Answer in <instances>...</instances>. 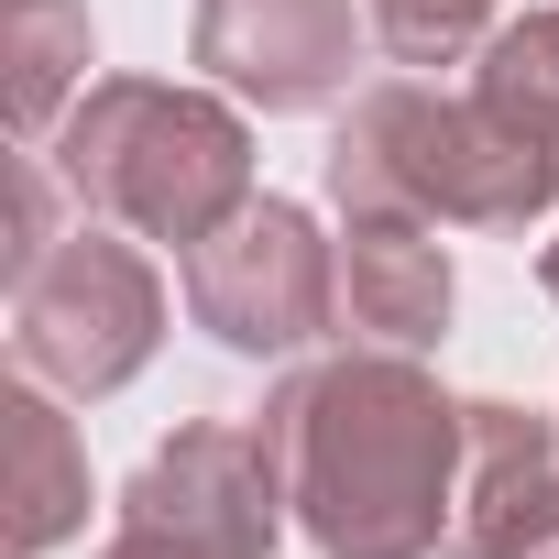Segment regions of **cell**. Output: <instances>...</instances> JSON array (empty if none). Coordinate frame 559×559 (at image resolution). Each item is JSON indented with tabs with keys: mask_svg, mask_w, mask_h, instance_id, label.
Listing matches in <instances>:
<instances>
[{
	"mask_svg": "<svg viewBox=\"0 0 559 559\" xmlns=\"http://www.w3.org/2000/svg\"><path fill=\"white\" fill-rule=\"evenodd\" d=\"M297 450V472H308V515H319V537L341 548V559H395V526H384V483L428 515V493H439V406L406 384V373H341V384H319V395H297L286 406V428H274Z\"/></svg>",
	"mask_w": 559,
	"mask_h": 559,
	"instance_id": "obj_1",
	"label": "cell"
},
{
	"mask_svg": "<svg viewBox=\"0 0 559 559\" xmlns=\"http://www.w3.org/2000/svg\"><path fill=\"white\" fill-rule=\"evenodd\" d=\"M263 537H274L263 472H252L219 428H198V439H176V450L143 472V493H132V548H121V559H263Z\"/></svg>",
	"mask_w": 559,
	"mask_h": 559,
	"instance_id": "obj_2",
	"label": "cell"
},
{
	"mask_svg": "<svg viewBox=\"0 0 559 559\" xmlns=\"http://www.w3.org/2000/svg\"><path fill=\"white\" fill-rule=\"evenodd\" d=\"M395 241H406V230H362L352 286H362V308H373L395 341H417V330L439 319V297H450V274H439V263H395Z\"/></svg>",
	"mask_w": 559,
	"mask_h": 559,
	"instance_id": "obj_3",
	"label": "cell"
},
{
	"mask_svg": "<svg viewBox=\"0 0 559 559\" xmlns=\"http://www.w3.org/2000/svg\"><path fill=\"white\" fill-rule=\"evenodd\" d=\"M373 12H384V34H395L406 56H439L450 34H472V12H483V0H373Z\"/></svg>",
	"mask_w": 559,
	"mask_h": 559,
	"instance_id": "obj_4",
	"label": "cell"
}]
</instances>
